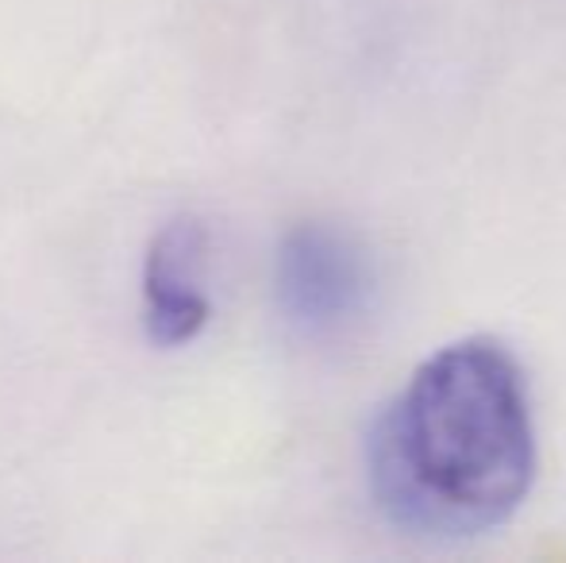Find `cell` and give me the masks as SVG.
<instances>
[{
  "label": "cell",
  "mask_w": 566,
  "mask_h": 563,
  "mask_svg": "<svg viewBox=\"0 0 566 563\" xmlns=\"http://www.w3.org/2000/svg\"><path fill=\"white\" fill-rule=\"evenodd\" d=\"M205 228L181 217L155 232L143 263V324L150 344L181 347L201 336L212 305L201 290Z\"/></svg>",
  "instance_id": "obj_3"
},
{
  "label": "cell",
  "mask_w": 566,
  "mask_h": 563,
  "mask_svg": "<svg viewBox=\"0 0 566 563\" xmlns=\"http://www.w3.org/2000/svg\"><path fill=\"white\" fill-rule=\"evenodd\" d=\"M378 510L424 536H474L509 521L536 479L524 371L505 344L467 336L428 355L366 444Z\"/></svg>",
  "instance_id": "obj_1"
},
{
  "label": "cell",
  "mask_w": 566,
  "mask_h": 563,
  "mask_svg": "<svg viewBox=\"0 0 566 563\" xmlns=\"http://www.w3.org/2000/svg\"><path fill=\"white\" fill-rule=\"evenodd\" d=\"M277 309L305 340H336L350 332L374 301V263L339 225L308 220L277 248Z\"/></svg>",
  "instance_id": "obj_2"
}]
</instances>
